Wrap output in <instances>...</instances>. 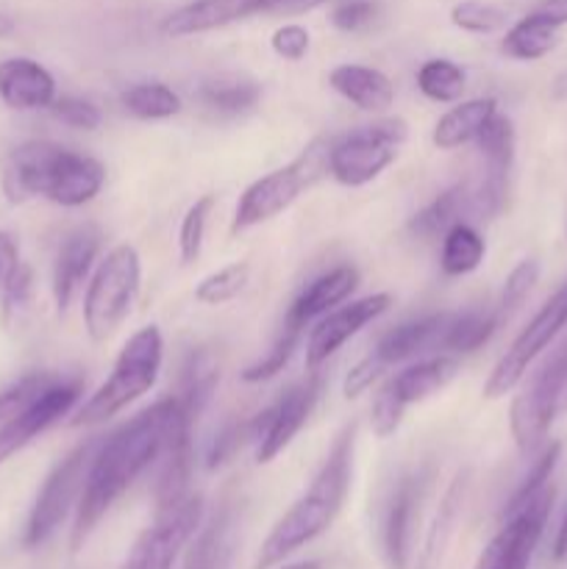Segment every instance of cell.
Listing matches in <instances>:
<instances>
[{
  "label": "cell",
  "mask_w": 567,
  "mask_h": 569,
  "mask_svg": "<svg viewBox=\"0 0 567 569\" xmlns=\"http://www.w3.org/2000/svg\"><path fill=\"white\" fill-rule=\"evenodd\" d=\"M98 442L100 437L83 439V442L76 445V448L50 470V476L44 478L42 489H39L37 500H33L31 515H28L26 548H39V545L48 542V539L59 531L61 522L67 520L72 506H78Z\"/></svg>",
  "instance_id": "obj_9"
},
{
  "label": "cell",
  "mask_w": 567,
  "mask_h": 569,
  "mask_svg": "<svg viewBox=\"0 0 567 569\" xmlns=\"http://www.w3.org/2000/svg\"><path fill=\"white\" fill-rule=\"evenodd\" d=\"M465 87V70L450 59H428L417 70V89L434 103H459Z\"/></svg>",
  "instance_id": "obj_33"
},
{
  "label": "cell",
  "mask_w": 567,
  "mask_h": 569,
  "mask_svg": "<svg viewBox=\"0 0 567 569\" xmlns=\"http://www.w3.org/2000/svg\"><path fill=\"white\" fill-rule=\"evenodd\" d=\"M354 448H356V422H348L334 437L328 456L322 459L320 470L311 478L309 489L284 511L281 520L272 526L267 539L261 542L253 569H272L287 561L295 550L315 542L320 533L334 526L342 511L345 498L354 476Z\"/></svg>",
  "instance_id": "obj_2"
},
{
  "label": "cell",
  "mask_w": 567,
  "mask_h": 569,
  "mask_svg": "<svg viewBox=\"0 0 567 569\" xmlns=\"http://www.w3.org/2000/svg\"><path fill=\"white\" fill-rule=\"evenodd\" d=\"M120 103L137 120H170L181 111V98L172 87L159 81H142L120 94Z\"/></svg>",
  "instance_id": "obj_31"
},
{
  "label": "cell",
  "mask_w": 567,
  "mask_h": 569,
  "mask_svg": "<svg viewBox=\"0 0 567 569\" xmlns=\"http://www.w3.org/2000/svg\"><path fill=\"white\" fill-rule=\"evenodd\" d=\"M278 569H326L320 561H295V565H284Z\"/></svg>",
  "instance_id": "obj_54"
},
{
  "label": "cell",
  "mask_w": 567,
  "mask_h": 569,
  "mask_svg": "<svg viewBox=\"0 0 567 569\" xmlns=\"http://www.w3.org/2000/svg\"><path fill=\"white\" fill-rule=\"evenodd\" d=\"M211 209H215V194H203V198L195 200L187 209V214H183L181 228H178V253H181L183 264L198 261L200 250H203L206 222H209Z\"/></svg>",
  "instance_id": "obj_37"
},
{
  "label": "cell",
  "mask_w": 567,
  "mask_h": 569,
  "mask_svg": "<svg viewBox=\"0 0 567 569\" xmlns=\"http://www.w3.org/2000/svg\"><path fill=\"white\" fill-rule=\"evenodd\" d=\"M554 559H556V561H565V559H567V515H565V520H561L559 531H556V539H554Z\"/></svg>",
  "instance_id": "obj_52"
},
{
  "label": "cell",
  "mask_w": 567,
  "mask_h": 569,
  "mask_svg": "<svg viewBox=\"0 0 567 569\" xmlns=\"http://www.w3.org/2000/svg\"><path fill=\"white\" fill-rule=\"evenodd\" d=\"M500 328L498 317L493 311H465V315L450 317L448 328H445L442 348L454 350V353H476L478 348L495 337Z\"/></svg>",
  "instance_id": "obj_32"
},
{
  "label": "cell",
  "mask_w": 567,
  "mask_h": 569,
  "mask_svg": "<svg viewBox=\"0 0 567 569\" xmlns=\"http://www.w3.org/2000/svg\"><path fill=\"white\" fill-rule=\"evenodd\" d=\"M539 281V261L523 259L515 270L509 272V278L504 281V292H500L498 306H495V317L504 326L511 315L523 306V300L531 295L534 283Z\"/></svg>",
  "instance_id": "obj_39"
},
{
  "label": "cell",
  "mask_w": 567,
  "mask_h": 569,
  "mask_svg": "<svg viewBox=\"0 0 567 569\" xmlns=\"http://www.w3.org/2000/svg\"><path fill=\"white\" fill-rule=\"evenodd\" d=\"M103 181L106 170L98 159L44 139L11 150L3 167V192L11 203L48 198L64 209H76L98 198Z\"/></svg>",
  "instance_id": "obj_3"
},
{
  "label": "cell",
  "mask_w": 567,
  "mask_h": 569,
  "mask_svg": "<svg viewBox=\"0 0 567 569\" xmlns=\"http://www.w3.org/2000/svg\"><path fill=\"white\" fill-rule=\"evenodd\" d=\"M245 442H256L253 417L245 422H228V426L217 433L215 442H211V448H209V453H206V467H209V470L222 467L233 453H237L239 448H242Z\"/></svg>",
  "instance_id": "obj_42"
},
{
  "label": "cell",
  "mask_w": 567,
  "mask_h": 569,
  "mask_svg": "<svg viewBox=\"0 0 567 569\" xmlns=\"http://www.w3.org/2000/svg\"><path fill=\"white\" fill-rule=\"evenodd\" d=\"M534 11H539L543 17H548L554 26H567V0H543Z\"/></svg>",
  "instance_id": "obj_51"
},
{
  "label": "cell",
  "mask_w": 567,
  "mask_h": 569,
  "mask_svg": "<svg viewBox=\"0 0 567 569\" xmlns=\"http://www.w3.org/2000/svg\"><path fill=\"white\" fill-rule=\"evenodd\" d=\"M476 144L484 156L481 183H487L493 192L506 194V181H509L511 161H515V126L509 117L498 111L478 133Z\"/></svg>",
  "instance_id": "obj_26"
},
{
  "label": "cell",
  "mask_w": 567,
  "mask_h": 569,
  "mask_svg": "<svg viewBox=\"0 0 567 569\" xmlns=\"http://www.w3.org/2000/svg\"><path fill=\"white\" fill-rule=\"evenodd\" d=\"M498 114V100L495 98H472L461 100L450 111H445L431 131L434 148L456 150L467 142H476L478 133L484 131L493 117Z\"/></svg>",
  "instance_id": "obj_25"
},
{
  "label": "cell",
  "mask_w": 567,
  "mask_h": 569,
  "mask_svg": "<svg viewBox=\"0 0 567 569\" xmlns=\"http://www.w3.org/2000/svg\"><path fill=\"white\" fill-rule=\"evenodd\" d=\"M56 381H59V376H50V372H28V376L17 378L11 387H6L3 392H0V422L26 411L28 406H31L33 400L42 398V392H48Z\"/></svg>",
  "instance_id": "obj_38"
},
{
  "label": "cell",
  "mask_w": 567,
  "mask_h": 569,
  "mask_svg": "<svg viewBox=\"0 0 567 569\" xmlns=\"http://www.w3.org/2000/svg\"><path fill=\"white\" fill-rule=\"evenodd\" d=\"M372 14H376L372 3H367V0H350V3H342L334 9L331 22L339 31H359V28H365L372 20Z\"/></svg>",
  "instance_id": "obj_48"
},
{
  "label": "cell",
  "mask_w": 567,
  "mask_h": 569,
  "mask_svg": "<svg viewBox=\"0 0 567 569\" xmlns=\"http://www.w3.org/2000/svg\"><path fill=\"white\" fill-rule=\"evenodd\" d=\"M300 337H304V328L292 326V322L284 320V328L281 333H278L276 345L270 348V353L265 356V359L253 361L250 367H245L242 372H239V378H242L245 383H261V381H270V378H276L278 372H284V367L292 361L295 350H298L300 345Z\"/></svg>",
  "instance_id": "obj_36"
},
{
  "label": "cell",
  "mask_w": 567,
  "mask_h": 569,
  "mask_svg": "<svg viewBox=\"0 0 567 569\" xmlns=\"http://www.w3.org/2000/svg\"><path fill=\"white\" fill-rule=\"evenodd\" d=\"M381 372H384V367L378 365V361L372 359V356H365V359H361V361H356V365L350 367L348 376H345V383H342L345 398L354 400V398H359V395H365L367 389L372 387V381H376V378L381 376Z\"/></svg>",
  "instance_id": "obj_47"
},
{
  "label": "cell",
  "mask_w": 567,
  "mask_h": 569,
  "mask_svg": "<svg viewBox=\"0 0 567 569\" xmlns=\"http://www.w3.org/2000/svg\"><path fill=\"white\" fill-rule=\"evenodd\" d=\"M484 220L481 200H478L476 183H456V187L445 189L442 194L422 206L409 222V231L417 233L420 239H437L448 231L456 222Z\"/></svg>",
  "instance_id": "obj_22"
},
{
  "label": "cell",
  "mask_w": 567,
  "mask_h": 569,
  "mask_svg": "<svg viewBox=\"0 0 567 569\" xmlns=\"http://www.w3.org/2000/svg\"><path fill=\"white\" fill-rule=\"evenodd\" d=\"M406 137L409 128L404 120H378L342 133L328 144V176L342 187H365L398 159Z\"/></svg>",
  "instance_id": "obj_8"
},
{
  "label": "cell",
  "mask_w": 567,
  "mask_h": 569,
  "mask_svg": "<svg viewBox=\"0 0 567 569\" xmlns=\"http://www.w3.org/2000/svg\"><path fill=\"white\" fill-rule=\"evenodd\" d=\"M248 261H233V264L220 267L217 272H209L206 278H200L198 287H195V300L203 306L228 303V300H233L245 287H248Z\"/></svg>",
  "instance_id": "obj_35"
},
{
  "label": "cell",
  "mask_w": 567,
  "mask_h": 569,
  "mask_svg": "<svg viewBox=\"0 0 567 569\" xmlns=\"http://www.w3.org/2000/svg\"><path fill=\"white\" fill-rule=\"evenodd\" d=\"M178 420V398L159 400L122 422L115 433L100 439L83 481L81 500L76 506V526H72V548H81L89 533L98 528L106 511L126 495V489L159 461L167 437Z\"/></svg>",
  "instance_id": "obj_1"
},
{
  "label": "cell",
  "mask_w": 567,
  "mask_h": 569,
  "mask_svg": "<svg viewBox=\"0 0 567 569\" xmlns=\"http://www.w3.org/2000/svg\"><path fill=\"white\" fill-rule=\"evenodd\" d=\"M448 311H439V315H426L420 320L404 322V326H395L392 331L384 333L378 339V345L372 348V359L387 370V367L400 365V361H409L415 356L428 353V350L442 348L445 328L450 322Z\"/></svg>",
  "instance_id": "obj_19"
},
{
  "label": "cell",
  "mask_w": 567,
  "mask_h": 569,
  "mask_svg": "<svg viewBox=\"0 0 567 569\" xmlns=\"http://www.w3.org/2000/svg\"><path fill=\"white\" fill-rule=\"evenodd\" d=\"M267 3L270 0H189L161 22V31L167 37H192V33L215 31V28H226L245 17L265 14Z\"/></svg>",
  "instance_id": "obj_18"
},
{
  "label": "cell",
  "mask_w": 567,
  "mask_h": 569,
  "mask_svg": "<svg viewBox=\"0 0 567 569\" xmlns=\"http://www.w3.org/2000/svg\"><path fill=\"white\" fill-rule=\"evenodd\" d=\"M100 253V231L92 226L76 228L72 233H67L64 242L59 244V253L53 259V289L56 309L67 311L70 303L76 300L78 289L87 281V276L92 272L94 259Z\"/></svg>",
  "instance_id": "obj_17"
},
{
  "label": "cell",
  "mask_w": 567,
  "mask_h": 569,
  "mask_svg": "<svg viewBox=\"0 0 567 569\" xmlns=\"http://www.w3.org/2000/svg\"><path fill=\"white\" fill-rule=\"evenodd\" d=\"M11 31H14V20L9 14H0V39L9 37Z\"/></svg>",
  "instance_id": "obj_53"
},
{
  "label": "cell",
  "mask_w": 567,
  "mask_h": 569,
  "mask_svg": "<svg viewBox=\"0 0 567 569\" xmlns=\"http://www.w3.org/2000/svg\"><path fill=\"white\" fill-rule=\"evenodd\" d=\"M261 98V87L253 81H209L200 87V100L220 114H242L250 111Z\"/></svg>",
  "instance_id": "obj_34"
},
{
  "label": "cell",
  "mask_w": 567,
  "mask_h": 569,
  "mask_svg": "<svg viewBox=\"0 0 567 569\" xmlns=\"http://www.w3.org/2000/svg\"><path fill=\"white\" fill-rule=\"evenodd\" d=\"M356 287H359V270H356V267H334L326 276L315 278V281L292 300V306H289L284 320L292 322V326L298 328H306L309 322L320 320V317H326L331 309L342 306L345 300L356 292Z\"/></svg>",
  "instance_id": "obj_21"
},
{
  "label": "cell",
  "mask_w": 567,
  "mask_h": 569,
  "mask_svg": "<svg viewBox=\"0 0 567 569\" xmlns=\"http://www.w3.org/2000/svg\"><path fill=\"white\" fill-rule=\"evenodd\" d=\"M0 100L9 109H50L56 100V81L39 61L14 56L0 61Z\"/></svg>",
  "instance_id": "obj_20"
},
{
  "label": "cell",
  "mask_w": 567,
  "mask_h": 569,
  "mask_svg": "<svg viewBox=\"0 0 567 569\" xmlns=\"http://www.w3.org/2000/svg\"><path fill=\"white\" fill-rule=\"evenodd\" d=\"M326 0H270L267 3L265 14H278V17H295V14H306V11H315Z\"/></svg>",
  "instance_id": "obj_50"
},
{
  "label": "cell",
  "mask_w": 567,
  "mask_h": 569,
  "mask_svg": "<svg viewBox=\"0 0 567 569\" xmlns=\"http://www.w3.org/2000/svg\"><path fill=\"white\" fill-rule=\"evenodd\" d=\"M328 83L337 94L361 111H384L395 100V83L387 72L365 64H339L328 72Z\"/></svg>",
  "instance_id": "obj_23"
},
{
  "label": "cell",
  "mask_w": 567,
  "mask_h": 569,
  "mask_svg": "<svg viewBox=\"0 0 567 569\" xmlns=\"http://www.w3.org/2000/svg\"><path fill=\"white\" fill-rule=\"evenodd\" d=\"M33 295V270L28 264L17 267L14 272H11V278L6 281V287L0 289V303H3V320L9 322L11 317L17 315V311H22L28 306V300H31Z\"/></svg>",
  "instance_id": "obj_45"
},
{
  "label": "cell",
  "mask_w": 567,
  "mask_h": 569,
  "mask_svg": "<svg viewBox=\"0 0 567 569\" xmlns=\"http://www.w3.org/2000/svg\"><path fill=\"white\" fill-rule=\"evenodd\" d=\"M567 392V342L534 372L509 409V428L517 450L534 456L545 448L550 426L561 411Z\"/></svg>",
  "instance_id": "obj_7"
},
{
  "label": "cell",
  "mask_w": 567,
  "mask_h": 569,
  "mask_svg": "<svg viewBox=\"0 0 567 569\" xmlns=\"http://www.w3.org/2000/svg\"><path fill=\"white\" fill-rule=\"evenodd\" d=\"M484 256H487V242L476 226L470 222H456L442 233V250H439V267L445 276L461 278L470 276L481 267Z\"/></svg>",
  "instance_id": "obj_30"
},
{
  "label": "cell",
  "mask_w": 567,
  "mask_h": 569,
  "mask_svg": "<svg viewBox=\"0 0 567 569\" xmlns=\"http://www.w3.org/2000/svg\"><path fill=\"white\" fill-rule=\"evenodd\" d=\"M83 383L78 378L67 381L59 378L48 392H42V398L33 400L26 411L9 417L6 422H0V465L11 459L14 453H20L26 445H31L39 433L48 431L50 426L67 417L72 411V406L81 400Z\"/></svg>",
  "instance_id": "obj_15"
},
{
  "label": "cell",
  "mask_w": 567,
  "mask_h": 569,
  "mask_svg": "<svg viewBox=\"0 0 567 569\" xmlns=\"http://www.w3.org/2000/svg\"><path fill=\"white\" fill-rule=\"evenodd\" d=\"M217 381H220V367L211 359V353L200 350V353L189 356L187 365H183L181 392L176 395L178 406H181V415L187 417V420L198 422V417L203 415L211 395H215Z\"/></svg>",
  "instance_id": "obj_29"
},
{
  "label": "cell",
  "mask_w": 567,
  "mask_h": 569,
  "mask_svg": "<svg viewBox=\"0 0 567 569\" xmlns=\"http://www.w3.org/2000/svg\"><path fill=\"white\" fill-rule=\"evenodd\" d=\"M559 456H561V445L559 442H550V445H545L543 450H539V456H537V461H534L531 472H528V476L523 478L520 487L515 489V495H511L509 503H506V511H515L517 506L528 503L534 495H539L545 487H548L550 476H554V470H556V461H559Z\"/></svg>",
  "instance_id": "obj_41"
},
{
  "label": "cell",
  "mask_w": 567,
  "mask_h": 569,
  "mask_svg": "<svg viewBox=\"0 0 567 569\" xmlns=\"http://www.w3.org/2000/svg\"><path fill=\"white\" fill-rule=\"evenodd\" d=\"M561 411H567V392H565V403H561Z\"/></svg>",
  "instance_id": "obj_55"
},
{
  "label": "cell",
  "mask_w": 567,
  "mask_h": 569,
  "mask_svg": "<svg viewBox=\"0 0 567 569\" xmlns=\"http://www.w3.org/2000/svg\"><path fill=\"white\" fill-rule=\"evenodd\" d=\"M203 517L200 495H183L170 506H161L156 522L137 539L122 569H172L181 550L198 531Z\"/></svg>",
  "instance_id": "obj_12"
},
{
  "label": "cell",
  "mask_w": 567,
  "mask_h": 569,
  "mask_svg": "<svg viewBox=\"0 0 567 569\" xmlns=\"http://www.w3.org/2000/svg\"><path fill=\"white\" fill-rule=\"evenodd\" d=\"M142 283V259L133 244H115L94 267L83 295V326L94 342L115 337L128 320Z\"/></svg>",
  "instance_id": "obj_6"
},
{
  "label": "cell",
  "mask_w": 567,
  "mask_h": 569,
  "mask_svg": "<svg viewBox=\"0 0 567 569\" xmlns=\"http://www.w3.org/2000/svg\"><path fill=\"white\" fill-rule=\"evenodd\" d=\"M328 144L331 139H315L287 167H278V170L256 178L239 198L231 233L248 231V228L272 220L287 211L300 194L309 192L317 181H322L328 176Z\"/></svg>",
  "instance_id": "obj_5"
},
{
  "label": "cell",
  "mask_w": 567,
  "mask_h": 569,
  "mask_svg": "<svg viewBox=\"0 0 567 569\" xmlns=\"http://www.w3.org/2000/svg\"><path fill=\"white\" fill-rule=\"evenodd\" d=\"M317 398H320V376H311L298 387L287 389L270 409L253 417L256 461L259 465H270L292 445V439L309 420Z\"/></svg>",
  "instance_id": "obj_13"
},
{
  "label": "cell",
  "mask_w": 567,
  "mask_h": 569,
  "mask_svg": "<svg viewBox=\"0 0 567 569\" xmlns=\"http://www.w3.org/2000/svg\"><path fill=\"white\" fill-rule=\"evenodd\" d=\"M554 483L534 495L528 503L506 511L504 526L498 528L487 548L478 556L476 569H528L534 553L539 548L545 526H548L550 509H554Z\"/></svg>",
  "instance_id": "obj_11"
},
{
  "label": "cell",
  "mask_w": 567,
  "mask_h": 569,
  "mask_svg": "<svg viewBox=\"0 0 567 569\" xmlns=\"http://www.w3.org/2000/svg\"><path fill=\"white\" fill-rule=\"evenodd\" d=\"M389 306H392V298L387 292H378L350 300V303L331 309L326 317H320V322L311 328L309 342H306V370H320L348 339H354L361 328H367L378 317L387 315Z\"/></svg>",
  "instance_id": "obj_14"
},
{
  "label": "cell",
  "mask_w": 567,
  "mask_h": 569,
  "mask_svg": "<svg viewBox=\"0 0 567 569\" xmlns=\"http://www.w3.org/2000/svg\"><path fill=\"white\" fill-rule=\"evenodd\" d=\"M456 372H459V359L448 353H439L400 370L398 376L389 378L387 387L389 392L400 400V406L409 409V406L422 403V400L431 398V395L442 392V389L454 381Z\"/></svg>",
  "instance_id": "obj_24"
},
{
  "label": "cell",
  "mask_w": 567,
  "mask_h": 569,
  "mask_svg": "<svg viewBox=\"0 0 567 569\" xmlns=\"http://www.w3.org/2000/svg\"><path fill=\"white\" fill-rule=\"evenodd\" d=\"M567 326V283L556 295H550L545 300L543 309L531 317L526 328L520 331V337L511 342V348L500 356V361L495 365V370L489 372L487 383H484V398L498 400L504 395H509L511 389L520 387V381L526 378L528 367L539 359L545 348L554 342L561 333V328Z\"/></svg>",
  "instance_id": "obj_10"
},
{
  "label": "cell",
  "mask_w": 567,
  "mask_h": 569,
  "mask_svg": "<svg viewBox=\"0 0 567 569\" xmlns=\"http://www.w3.org/2000/svg\"><path fill=\"white\" fill-rule=\"evenodd\" d=\"M556 44H559V26H554L539 11H531V14H526L520 22H515L506 31L500 48H504V53L509 59L537 61L543 56H548Z\"/></svg>",
  "instance_id": "obj_28"
},
{
  "label": "cell",
  "mask_w": 567,
  "mask_h": 569,
  "mask_svg": "<svg viewBox=\"0 0 567 569\" xmlns=\"http://www.w3.org/2000/svg\"><path fill=\"white\" fill-rule=\"evenodd\" d=\"M165 359V339L156 326H145L122 345L111 376L83 400L70 420L72 428H92L120 415L126 406L148 395L156 387Z\"/></svg>",
  "instance_id": "obj_4"
},
{
  "label": "cell",
  "mask_w": 567,
  "mask_h": 569,
  "mask_svg": "<svg viewBox=\"0 0 567 569\" xmlns=\"http://www.w3.org/2000/svg\"><path fill=\"white\" fill-rule=\"evenodd\" d=\"M465 492H467V476H456L454 483L448 487V492H445L442 500H439V509L437 515H434L431 528H428L426 542H422L417 569H439L445 548H448L450 537H454L456 520H459L461 503H465Z\"/></svg>",
  "instance_id": "obj_27"
},
{
  "label": "cell",
  "mask_w": 567,
  "mask_h": 569,
  "mask_svg": "<svg viewBox=\"0 0 567 569\" xmlns=\"http://www.w3.org/2000/svg\"><path fill=\"white\" fill-rule=\"evenodd\" d=\"M426 476L415 472V476L400 478L395 487L392 498H389L387 515H384V559L389 569H406L411 556V537H415V517L426 495Z\"/></svg>",
  "instance_id": "obj_16"
},
{
  "label": "cell",
  "mask_w": 567,
  "mask_h": 569,
  "mask_svg": "<svg viewBox=\"0 0 567 569\" xmlns=\"http://www.w3.org/2000/svg\"><path fill=\"white\" fill-rule=\"evenodd\" d=\"M450 22L467 33H495L506 26V11L484 0H461L450 9Z\"/></svg>",
  "instance_id": "obj_40"
},
{
  "label": "cell",
  "mask_w": 567,
  "mask_h": 569,
  "mask_svg": "<svg viewBox=\"0 0 567 569\" xmlns=\"http://www.w3.org/2000/svg\"><path fill=\"white\" fill-rule=\"evenodd\" d=\"M406 415V406H400V400L389 392V387L384 383L378 389L376 400H372V409H370V422H372V433L378 439H389L395 431L400 428Z\"/></svg>",
  "instance_id": "obj_44"
},
{
  "label": "cell",
  "mask_w": 567,
  "mask_h": 569,
  "mask_svg": "<svg viewBox=\"0 0 567 569\" xmlns=\"http://www.w3.org/2000/svg\"><path fill=\"white\" fill-rule=\"evenodd\" d=\"M276 56H281L284 61H300L306 53H309L311 37L304 26L298 22H289V26H281L270 39Z\"/></svg>",
  "instance_id": "obj_46"
},
{
  "label": "cell",
  "mask_w": 567,
  "mask_h": 569,
  "mask_svg": "<svg viewBox=\"0 0 567 569\" xmlns=\"http://www.w3.org/2000/svg\"><path fill=\"white\" fill-rule=\"evenodd\" d=\"M50 114L59 122H64V126L78 128V131H94V128L100 126L98 106H92L89 100L72 98V94L56 98L53 103H50Z\"/></svg>",
  "instance_id": "obj_43"
},
{
  "label": "cell",
  "mask_w": 567,
  "mask_h": 569,
  "mask_svg": "<svg viewBox=\"0 0 567 569\" xmlns=\"http://www.w3.org/2000/svg\"><path fill=\"white\" fill-rule=\"evenodd\" d=\"M20 267V248H17V239L9 231H0V289L6 287V281L11 278V272Z\"/></svg>",
  "instance_id": "obj_49"
},
{
  "label": "cell",
  "mask_w": 567,
  "mask_h": 569,
  "mask_svg": "<svg viewBox=\"0 0 567 569\" xmlns=\"http://www.w3.org/2000/svg\"><path fill=\"white\" fill-rule=\"evenodd\" d=\"M198 569H211V567H198Z\"/></svg>",
  "instance_id": "obj_56"
}]
</instances>
